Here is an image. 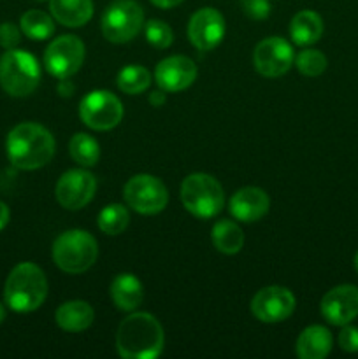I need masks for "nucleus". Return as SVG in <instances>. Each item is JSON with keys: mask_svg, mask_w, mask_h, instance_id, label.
Here are the masks:
<instances>
[{"mask_svg": "<svg viewBox=\"0 0 358 359\" xmlns=\"http://www.w3.org/2000/svg\"><path fill=\"white\" fill-rule=\"evenodd\" d=\"M9 161L20 170H37L46 167L55 156L56 142L48 128L39 123H20L9 132L6 140Z\"/></svg>", "mask_w": 358, "mask_h": 359, "instance_id": "f257e3e1", "label": "nucleus"}, {"mask_svg": "<svg viewBox=\"0 0 358 359\" xmlns=\"http://www.w3.org/2000/svg\"><path fill=\"white\" fill-rule=\"evenodd\" d=\"M164 328L147 312H132L116 332V349L123 359H154L164 351Z\"/></svg>", "mask_w": 358, "mask_h": 359, "instance_id": "f03ea898", "label": "nucleus"}, {"mask_svg": "<svg viewBox=\"0 0 358 359\" xmlns=\"http://www.w3.org/2000/svg\"><path fill=\"white\" fill-rule=\"evenodd\" d=\"M48 297V279L41 266L25 262L14 266L4 286V300L14 312H34Z\"/></svg>", "mask_w": 358, "mask_h": 359, "instance_id": "7ed1b4c3", "label": "nucleus"}, {"mask_svg": "<svg viewBox=\"0 0 358 359\" xmlns=\"http://www.w3.org/2000/svg\"><path fill=\"white\" fill-rule=\"evenodd\" d=\"M51 256L62 272L77 276L95 265L98 258V244L86 230H67L53 242Z\"/></svg>", "mask_w": 358, "mask_h": 359, "instance_id": "20e7f679", "label": "nucleus"}, {"mask_svg": "<svg viewBox=\"0 0 358 359\" xmlns=\"http://www.w3.org/2000/svg\"><path fill=\"white\" fill-rule=\"evenodd\" d=\"M41 83V67L34 55L23 49H7L0 58V86L16 98L28 97Z\"/></svg>", "mask_w": 358, "mask_h": 359, "instance_id": "39448f33", "label": "nucleus"}, {"mask_svg": "<svg viewBox=\"0 0 358 359\" xmlns=\"http://www.w3.org/2000/svg\"><path fill=\"white\" fill-rule=\"evenodd\" d=\"M181 202L199 219H211L223 209L225 193L213 175L195 172L181 182Z\"/></svg>", "mask_w": 358, "mask_h": 359, "instance_id": "423d86ee", "label": "nucleus"}, {"mask_svg": "<svg viewBox=\"0 0 358 359\" xmlns=\"http://www.w3.org/2000/svg\"><path fill=\"white\" fill-rule=\"evenodd\" d=\"M144 25V11L135 0H114L102 16V34L109 42L125 44L132 41Z\"/></svg>", "mask_w": 358, "mask_h": 359, "instance_id": "0eeeda50", "label": "nucleus"}, {"mask_svg": "<svg viewBox=\"0 0 358 359\" xmlns=\"http://www.w3.org/2000/svg\"><path fill=\"white\" fill-rule=\"evenodd\" d=\"M126 205L142 216L161 212L168 203V189L158 177L150 174H137L126 181L123 188Z\"/></svg>", "mask_w": 358, "mask_h": 359, "instance_id": "6e6552de", "label": "nucleus"}, {"mask_svg": "<svg viewBox=\"0 0 358 359\" xmlns=\"http://www.w3.org/2000/svg\"><path fill=\"white\" fill-rule=\"evenodd\" d=\"M123 104L114 93L105 90H95L84 95L79 102V118L88 128L97 132H107L119 125L123 119Z\"/></svg>", "mask_w": 358, "mask_h": 359, "instance_id": "1a4fd4ad", "label": "nucleus"}, {"mask_svg": "<svg viewBox=\"0 0 358 359\" xmlns=\"http://www.w3.org/2000/svg\"><path fill=\"white\" fill-rule=\"evenodd\" d=\"M84 62V42L76 35H62L49 42L44 51V67L51 76L69 79Z\"/></svg>", "mask_w": 358, "mask_h": 359, "instance_id": "9d476101", "label": "nucleus"}, {"mask_svg": "<svg viewBox=\"0 0 358 359\" xmlns=\"http://www.w3.org/2000/svg\"><path fill=\"white\" fill-rule=\"evenodd\" d=\"M256 72L263 77L276 79L284 76L295 63V53L290 42L283 37H267L258 42L253 51Z\"/></svg>", "mask_w": 358, "mask_h": 359, "instance_id": "9b49d317", "label": "nucleus"}, {"mask_svg": "<svg viewBox=\"0 0 358 359\" xmlns=\"http://www.w3.org/2000/svg\"><path fill=\"white\" fill-rule=\"evenodd\" d=\"M97 191V179L83 168L67 170L60 175L55 188V196L67 210H79L93 200Z\"/></svg>", "mask_w": 358, "mask_h": 359, "instance_id": "f8f14e48", "label": "nucleus"}, {"mask_svg": "<svg viewBox=\"0 0 358 359\" xmlns=\"http://www.w3.org/2000/svg\"><path fill=\"white\" fill-rule=\"evenodd\" d=\"M295 311V297L288 287L267 286L260 290L251 300V314L258 321L274 323L286 321Z\"/></svg>", "mask_w": 358, "mask_h": 359, "instance_id": "ddd939ff", "label": "nucleus"}, {"mask_svg": "<svg viewBox=\"0 0 358 359\" xmlns=\"http://www.w3.org/2000/svg\"><path fill=\"white\" fill-rule=\"evenodd\" d=\"M225 37V18L214 7H202L192 14L188 23V41L199 51L218 48Z\"/></svg>", "mask_w": 358, "mask_h": 359, "instance_id": "4468645a", "label": "nucleus"}, {"mask_svg": "<svg viewBox=\"0 0 358 359\" xmlns=\"http://www.w3.org/2000/svg\"><path fill=\"white\" fill-rule=\"evenodd\" d=\"M319 311L330 325H350L358 318V287L353 284H340L332 287L321 298Z\"/></svg>", "mask_w": 358, "mask_h": 359, "instance_id": "2eb2a0df", "label": "nucleus"}, {"mask_svg": "<svg viewBox=\"0 0 358 359\" xmlns=\"http://www.w3.org/2000/svg\"><path fill=\"white\" fill-rule=\"evenodd\" d=\"M197 65L188 56L174 55L164 58L154 69V81L165 93H179L195 83Z\"/></svg>", "mask_w": 358, "mask_h": 359, "instance_id": "dca6fc26", "label": "nucleus"}, {"mask_svg": "<svg viewBox=\"0 0 358 359\" xmlns=\"http://www.w3.org/2000/svg\"><path fill=\"white\" fill-rule=\"evenodd\" d=\"M228 209L235 219L242 221V223H255L269 212L270 198L262 188L246 186L232 196Z\"/></svg>", "mask_w": 358, "mask_h": 359, "instance_id": "f3484780", "label": "nucleus"}, {"mask_svg": "<svg viewBox=\"0 0 358 359\" xmlns=\"http://www.w3.org/2000/svg\"><path fill=\"white\" fill-rule=\"evenodd\" d=\"M111 300L119 311L133 312L144 300L142 283L133 273H119L109 287Z\"/></svg>", "mask_w": 358, "mask_h": 359, "instance_id": "a211bd4d", "label": "nucleus"}, {"mask_svg": "<svg viewBox=\"0 0 358 359\" xmlns=\"http://www.w3.org/2000/svg\"><path fill=\"white\" fill-rule=\"evenodd\" d=\"M56 325L69 333L86 332L95 321V312L91 305L84 300H70L58 307L55 314Z\"/></svg>", "mask_w": 358, "mask_h": 359, "instance_id": "6ab92c4d", "label": "nucleus"}, {"mask_svg": "<svg viewBox=\"0 0 358 359\" xmlns=\"http://www.w3.org/2000/svg\"><path fill=\"white\" fill-rule=\"evenodd\" d=\"M49 11L63 27H84L93 16V0H49Z\"/></svg>", "mask_w": 358, "mask_h": 359, "instance_id": "aec40b11", "label": "nucleus"}, {"mask_svg": "<svg viewBox=\"0 0 358 359\" xmlns=\"http://www.w3.org/2000/svg\"><path fill=\"white\" fill-rule=\"evenodd\" d=\"M332 333L319 325L307 326L297 339V356L300 359H325L332 351Z\"/></svg>", "mask_w": 358, "mask_h": 359, "instance_id": "412c9836", "label": "nucleus"}, {"mask_svg": "<svg viewBox=\"0 0 358 359\" xmlns=\"http://www.w3.org/2000/svg\"><path fill=\"white\" fill-rule=\"evenodd\" d=\"M323 35V20L314 11L304 9L290 21V37L300 48L318 42Z\"/></svg>", "mask_w": 358, "mask_h": 359, "instance_id": "4be33fe9", "label": "nucleus"}, {"mask_svg": "<svg viewBox=\"0 0 358 359\" xmlns=\"http://www.w3.org/2000/svg\"><path fill=\"white\" fill-rule=\"evenodd\" d=\"M211 238H213L214 248L223 255H237L244 245V233H242L241 226L230 219L218 221L211 231Z\"/></svg>", "mask_w": 358, "mask_h": 359, "instance_id": "5701e85b", "label": "nucleus"}, {"mask_svg": "<svg viewBox=\"0 0 358 359\" xmlns=\"http://www.w3.org/2000/svg\"><path fill=\"white\" fill-rule=\"evenodd\" d=\"M20 28L28 39L32 41H48L53 34H55V23L49 14L44 11L32 9L21 16Z\"/></svg>", "mask_w": 358, "mask_h": 359, "instance_id": "b1692460", "label": "nucleus"}, {"mask_svg": "<svg viewBox=\"0 0 358 359\" xmlns=\"http://www.w3.org/2000/svg\"><path fill=\"white\" fill-rule=\"evenodd\" d=\"M69 153L81 167H95L100 158V146L88 133H74L69 142Z\"/></svg>", "mask_w": 358, "mask_h": 359, "instance_id": "393cba45", "label": "nucleus"}, {"mask_svg": "<svg viewBox=\"0 0 358 359\" xmlns=\"http://www.w3.org/2000/svg\"><path fill=\"white\" fill-rule=\"evenodd\" d=\"M116 84L123 93L140 95L151 86V74L142 65H126L118 72Z\"/></svg>", "mask_w": 358, "mask_h": 359, "instance_id": "a878e982", "label": "nucleus"}, {"mask_svg": "<svg viewBox=\"0 0 358 359\" xmlns=\"http://www.w3.org/2000/svg\"><path fill=\"white\" fill-rule=\"evenodd\" d=\"M130 214L128 209L121 203H111V205L104 207L98 214L97 224L100 231L105 235H119L128 228Z\"/></svg>", "mask_w": 358, "mask_h": 359, "instance_id": "bb28decb", "label": "nucleus"}, {"mask_svg": "<svg viewBox=\"0 0 358 359\" xmlns=\"http://www.w3.org/2000/svg\"><path fill=\"white\" fill-rule=\"evenodd\" d=\"M295 65H297L298 72L305 77H318L321 76L326 70L329 65V60L318 49H304V51L298 53V56L295 58Z\"/></svg>", "mask_w": 358, "mask_h": 359, "instance_id": "cd10ccee", "label": "nucleus"}, {"mask_svg": "<svg viewBox=\"0 0 358 359\" xmlns=\"http://www.w3.org/2000/svg\"><path fill=\"white\" fill-rule=\"evenodd\" d=\"M146 32V41L157 49H167L171 48L172 41H174V32L168 27L165 21L161 20H150L144 27Z\"/></svg>", "mask_w": 358, "mask_h": 359, "instance_id": "c85d7f7f", "label": "nucleus"}, {"mask_svg": "<svg viewBox=\"0 0 358 359\" xmlns=\"http://www.w3.org/2000/svg\"><path fill=\"white\" fill-rule=\"evenodd\" d=\"M339 337H337V342H339V347L344 351V353H358V328L351 325L340 326Z\"/></svg>", "mask_w": 358, "mask_h": 359, "instance_id": "c756f323", "label": "nucleus"}, {"mask_svg": "<svg viewBox=\"0 0 358 359\" xmlns=\"http://www.w3.org/2000/svg\"><path fill=\"white\" fill-rule=\"evenodd\" d=\"M242 9H244L246 16L251 20H267L270 14V2L269 0H241Z\"/></svg>", "mask_w": 358, "mask_h": 359, "instance_id": "7c9ffc66", "label": "nucleus"}, {"mask_svg": "<svg viewBox=\"0 0 358 359\" xmlns=\"http://www.w3.org/2000/svg\"><path fill=\"white\" fill-rule=\"evenodd\" d=\"M21 42V28H18L16 25L6 21V23L0 25V46L4 49H14L18 48V44Z\"/></svg>", "mask_w": 358, "mask_h": 359, "instance_id": "2f4dec72", "label": "nucleus"}, {"mask_svg": "<svg viewBox=\"0 0 358 359\" xmlns=\"http://www.w3.org/2000/svg\"><path fill=\"white\" fill-rule=\"evenodd\" d=\"M165 91L164 90H158V91H151L150 95V104L153 105V107H161V105L165 104Z\"/></svg>", "mask_w": 358, "mask_h": 359, "instance_id": "473e14b6", "label": "nucleus"}, {"mask_svg": "<svg viewBox=\"0 0 358 359\" xmlns=\"http://www.w3.org/2000/svg\"><path fill=\"white\" fill-rule=\"evenodd\" d=\"M9 219H11V210H9V207H7L6 203H4L2 200H0V231H2L4 228L7 226V223H9Z\"/></svg>", "mask_w": 358, "mask_h": 359, "instance_id": "72a5a7b5", "label": "nucleus"}, {"mask_svg": "<svg viewBox=\"0 0 358 359\" xmlns=\"http://www.w3.org/2000/svg\"><path fill=\"white\" fill-rule=\"evenodd\" d=\"M153 6L160 7V9H172V7L179 6V4H183L185 0H150Z\"/></svg>", "mask_w": 358, "mask_h": 359, "instance_id": "f704fd0d", "label": "nucleus"}, {"mask_svg": "<svg viewBox=\"0 0 358 359\" xmlns=\"http://www.w3.org/2000/svg\"><path fill=\"white\" fill-rule=\"evenodd\" d=\"M4 319H6V309H4V305L0 304V323H2Z\"/></svg>", "mask_w": 358, "mask_h": 359, "instance_id": "c9c22d12", "label": "nucleus"}, {"mask_svg": "<svg viewBox=\"0 0 358 359\" xmlns=\"http://www.w3.org/2000/svg\"><path fill=\"white\" fill-rule=\"evenodd\" d=\"M354 270H357V272H358V252H357V255H354Z\"/></svg>", "mask_w": 358, "mask_h": 359, "instance_id": "e433bc0d", "label": "nucleus"}, {"mask_svg": "<svg viewBox=\"0 0 358 359\" xmlns=\"http://www.w3.org/2000/svg\"><path fill=\"white\" fill-rule=\"evenodd\" d=\"M35 2H49V0H35Z\"/></svg>", "mask_w": 358, "mask_h": 359, "instance_id": "4c0bfd02", "label": "nucleus"}]
</instances>
